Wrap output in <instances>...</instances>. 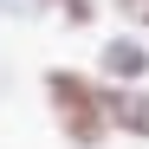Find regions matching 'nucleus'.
<instances>
[{"label": "nucleus", "instance_id": "nucleus-1", "mask_svg": "<svg viewBox=\"0 0 149 149\" xmlns=\"http://www.w3.org/2000/svg\"><path fill=\"white\" fill-rule=\"evenodd\" d=\"M45 97H52V117H58V130L65 143H78V149H97L104 143V91H97L91 78H78V71H45Z\"/></svg>", "mask_w": 149, "mask_h": 149}, {"label": "nucleus", "instance_id": "nucleus-2", "mask_svg": "<svg viewBox=\"0 0 149 149\" xmlns=\"http://www.w3.org/2000/svg\"><path fill=\"white\" fill-rule=\"evenodd\" d=\"M149 71V45L143 39H104V78H143Z\"/></svg>", "mask_w": 149, "mask_h": 149}, {"label": "nucleus", "instance_id": "nucleus-3", "mask_svg": "<svg viewBox=\"0 0 149 149\" xmlns=\"http://www.w3.org/2000/svg\"><path fill=\"white\" fill-rule=\"evenodd\" d=\"M104 117L130 136H149V97L143 91H104Z\"/></svg>", "mask_w": 149, "mask_h": 149}, {"label": "nucleus", "instance_id": "nucleus-4", "mask_svg": "<svg viewBox=\"0 0 149 149\" xmlns=\"http://www.w3.org/2000/svg\"><path fill=\"white\" fill-rule=\"evenodd\" d=\"M45 7H58V19H65V26H91L97 0H45Z\"/></svg>", "mask_w": 149, "mask_h": 149}, {"label": "nucleus", "instance_id": "nucleus-5", "mask_svg": "<svg viewBox=\"0 0 149 149\" xmlns=\"http://www.w3.org/2000/svg\"><path fill=\"white\" fill-rule=\"evenodd\" d=\"M117 13H123V19H130V26H136V33H149V0H117Z\"/></svg>", "mask_w": 149, "mask_h": 149}, {"label": "nucleus", "instance_id": "nucleus-6", "mask_svg": "<svg viewBox=\"0 0 149 149\" xmlns=\"http://www.w3.org/2000/svg\"><path fill=\"white\" fill-rule=\"evenodd\" d=\"M0 13L7 19H33V13H45V0H0Z\"/></svg>", "mask_w": 149, "mask_h": 149}]
</instances>
